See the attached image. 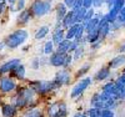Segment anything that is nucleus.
<instances>
[{"instance_id": "obj_1", "label": "nucleus", "mask_w": 125, "mask_h": 117, "mask_svg": "<svg viewBox=\"0 0 125 117\" xmlns=\"http://www.w3.org/2000/svg\"><path fill=\"white\" fill-rule=\"evenodd\" d=\"M36 96L35 91L31 89L29 85L26 86H18L16 91L14 92V97H13V105L19 110H28V108H33L34 107V99Z\"/></svg>"}, {"instance_id": "obj_41", "label": "nucleus", "mask_w": 125, "mask_h": 117, "mask_svg": "<svg viewBox=\"0 0 125 117\" xmlns=\"http://www.w3.org/2000/svg\"><path fill=\"white\" fill-rule=\"evenodd\" d=\"M80 44L78 41H75V40H71V42H70V49H69V54H73L76 49H78V46H79Z\"/></svg>"}, {"instance_id": "obj_36", "label": "nucleus", "mask_w": 125, "mask_h": 117, "mask_svg": "<svg viewBox=\"0 0 125 117\" xmlns=\"http://www.w3.org/2000/svg\"><path fill=\"white\" fill-rule=\"evenodd\" d=\"M40 57H35V59H33L31 60V62H30V67L33 69V70H39L40 69Z\"/></svg>"}, {"instance_id": "obj_4", "label": "nucleus", "mask_w": 125, "mask_h": 117, "mask_svg": "<svg viewBox=\"0 0 125 117\" xmlns=\"http://www.w3.org/2000/svg\"><path fill=\"white\" fill-rule=\"evenodd\" d=\"M34 18H43L53 11V3L48 0H33L29 6Z\"/></svg>"}, {"instance_id": "obj_39", "label": "nucleus", "mask_w": 125, "mask_h": 117, "mask_svg": "<svg viewBox=\"0 0 125 117\" xmlns=\"http://www.w3.org/2000/svg\"><path fill=\"white\" fill-rule=\"evenodd\" d=\"M100 117H115V113H114L113 110L104 108V110H101V115H100Z\"/></svg>"}, {"instance_id": "obj_18", "label": "nucleus", "mask_w": 125, "mask_h": 117, "mask_svg": "<svg viewBox=\"0 0 125 117\" xmlns=\"http://www.w3.org/2000/svg\"><path fill=\"white\" fill-rule=\"evenodd\" d=\"M124 63H125V55L124 54H119V55H116L115 57H114L113 60L109 61L108 66L110 69H119L120 66L124 65Z\"/></svg>"}, {"instance_id": "obj_33", "label": "nucleus", "mask_w": 125, "mask_h": 117, "mask_svg": "<svg viewBox=\"0 0 125 117\" xmlns=\"http://www.w3.org/2000/svg\"><path fill=\"white\" fill-rule=\"evenodd\" d=\"M95 14H96V11H95V9H94V8L88 9V10H86V14H85V16H84V20H83V23H81V24L88 23L89 20H91V19L94 18V15H95Z\"/></svg>"}, {"instance_id": "obj_52", "label": "nucleus", "mask_w": 125, "mask_h": 117, "mask_svg": "<svg viewBox=\"0 0 125 117\" xmlns=\"http://www.w3.org/2000/svg\"><path fill=\"white\" fill-rule=\"evenodd\" d=\"M1 103H3V102H1V99H0V105H1Z\"/></svg>"}, {"instance_id": "obj_15", "label": "nucleus", "mask_w": 125, "mask_h": 117, "mask_svg": "<svg viewBox=\"0 0 125 117\" xmlns=\"http://www.w3.org/2000/svg\"><path fill=\"white\" fill-rule=\"evenodd\" d=\"M50 33V26L49 25H41L39 26L36 30H35V34H34V39L36 41H40V40H43L45 39Z\"/></svg>"}, {"instance_id": "obj_38", "label": "nucleus", "mask_w": 125, "mask_h": 117, "mask_svg": "<svg viewBox=\"0 0 125 117\" xmlns=\"http://www.w3.org/2000/svg\"><path fill=\"white\" fill-rule=\"evenodd\" d=\"M125 6V1L124 0H115V1H114V9L115 10H118V11H120V10L123 9Z\"/></svg>"}, {"instance_id": "obj_37", "label": "nucleus", "mask_w": 125, "mask_h": 117, "mask_svg": "<svg viewBox=\"0 0 125 117\" xmlns=\"http://www.w3.org/2000/svg\"><path fill=\"white\" fill-rule=\"evenodd\" d=\"M73 61H74V59H73V55L71 54H66V56H65V62H64V69H69L70 66H71V63H73Z\"/></svg>"}, {"instance_id": "obj_51", "label": "nucleus", "mask_w": 125, "mask_h": 117, "mask_svg": "<svg viewBox=\"0 0 125 117\" xmlns=\"http://www.w3.org/2000/svg\"><path fill=\"white\" fill-rule=\"evenodd\" d=\"M48 1H50V3H53V1H54V0H48Z\"/></svg>"}, {"instance_id": "obj_43", "label": "nucleus", "mask_w": 125, "mask_h": 117, "mask_svg": "<svg viewBox=\"0 0 125 117\" xmlns=\"http://www.w3.org/2000/svg\"><path fill=\"white\" fill-rule=\"evenodd\" d=\"M8 11V3L6 1H0V16Z\"/></svg>"}, {"instance_id": "obj_46", "label": "nucleus", "mask_w": 125, "mask_h": 117, "mask_svg": "<svg viewBox=\"0 0 125 117\" xmlns=\"http://www.w3.org/2000/svg\"><path fill=\"white\" fill-rule=\"evenodd\" d=\"M15 1H16V0H6V3H8V9H9V10H11V11H14Z\"/></svg>"}, {"instance_id": "obj_24", "label": "nucleus", "mask_w": 125, "mask_h": 117, "mask_svg": "<svg viewBox=\"0 0 125 117\" xmlns=\"http://www.w3.org/2000/svg\"><path fill=\"white\" fill-rule=\"evenodd\" d=\"M79 25L80 24H74V25H71L69 26L66 30H65V39L68 40H74L75 35H76V31L79 29Z\"/></svg>"}, {"instance_id": "obj_11", "label": "nucleus", "mask_w": 125, "mask_h": 117, "mask_svg": "<svg viewBox=\"0 0 125 117\" xmlns=\"http://www.w3.org/2000/svg\"><path fill=\"white\" fill-rule=\"evenodd\" d=\"M0 112H1V117H18L19 115V110L13 103H1Z\"/></svg>"}, {"instance_id": "obj_50", "label": "nucleus", "mask_w": 125, "mask_h": 117, "mask_svg": "<svg viewBox=\"0 0 125 117\" xmlns=\"http://www.w3.org/2000/svg\"><path fill=\"white\" fill-rule=\"evenodd\" d=\"M120 52H125V41L123 42V45L120 46Z\"/></svg>"}, {"instance_id": "obj_28", "label": "nucleus", "mask_w": 125, "mask_h": 117, "mask_svg": "<svg viewBox=\"0 0 125 117\" xmlns=\"http://www.w3.org/2000/svg\"><path fill=\"white\" fill-rule=\"evenodd\" d=\"M118 14H119V11L118 10H115L114 8H111L109 11L105 14V18H106V21L109 24H113V23H115L116 21V19H118Z\"/></svg>"}, {"instance_id": "obj_21", "label": "nucleus", "mask_w": 125, "mask_h": 117, "mask_svg": "<svg viewBox=\"0 0 125 117\" xmlns=\"http://www.w3.org/2000/svg\"><path fill=\"white\" fill-rule=\"evenodd\" d=\"M101 91H103V92H106V93L111 95V96H115V97H116V86H115V82H114V81L106 82V83L103 86Z\"/></svg>"}, {"instance_id": "obj_3", "label": "nucleus", "mask_w": 125, "mask_h": 117, "mask_svg": "<svg viewBox=\"0 0 125 117\" xmlns=\"http://www.w3.org/2000/svg\"><path fill=\"white\" fill-rule=\"evenodd\" d=\"M28 85L39 96H45L50 92L59 90L54 80H34V81H30Z\"/></svg>"}, {"instance_id": "obj_9", "label": "nucleus", "mask_w": 125, "mask_h": 117, "mask_svg": "<svg viewBox=\"0 0 125 117\" xmlns=\"http://www.w3.org/2000/svg\"><path fill=\"white\" fill-rule=\"evenodd\" d=\"M33 14H31L30 9L25 8L24 10H21V11H19L18 16H16V25L19 27H24L25 25H28L31 20H33Z\"/></svg>"}, {"instance_id": "obj_48", "label": "nucleus", "mask_w": 125, "mask_h": 117, "mask_svg": "<svg viewBox=\"0 0 125 117\" xmlns=\"http://www.w3.org/2000/svg\"><path fill=\"white\" fill-rule=\"evenodd\" d=\"M73 117H88V116L85 113H83V112H76V113H74Z\"/></svg>"}, {"instance_id": "obj_6", "label": "nucleus", "mask_w": 125, "mask_h": 117, "mask_svg": "<svg viewBox=\"0 0 125 117\" xmlns=\"http://www.w3.org/2000/svg\"><path fill=\"white\" fill-rule=\"evenodd\" d=\"M18 82L11 76H1L0 77V93L3 95H10L14 93L18 89Z\"/></svg>"}, {"instance_id": "obj_22", "label": "nucleus", "mask_w": 125, "mask_h": 117, "mask_svg": "<svg viewBox=\"0 0 125 117\" xmlns=\"http://www.w3.org/2000/svg\"><path fill=\"white\" fill-rule=\"evenodd\" d=\"M110 31H111V29H110V24L109 23H106L105 25H103L101 27H99V41L101 42V41L105 40L108 37V35L110 34Z\"/></svg>"}, {"instance_id": "obj_12", "label": "nucleus", "mask_w": 125, "mask_h": 117, "mask_svg": "<svg viewBox=\"0 0 125 117\" xmlns=\"http://www.w3.org/2000/svg\"><path fill=\"white\" fill-rule=\"evenodd\" d=\"M53 10L55 11V23H61V20L64 19V16L69 11V9L65 6V4L62 1L56 3V5H55V8Z\"/></svg>"}, {"instance_id": "obj_26", "label": "nucleus", "mask_w": 125, "mask_h": 117, "mask_svg": "<svg viewBox=\"0 0 125 117\" xmlns=\"http://www.w3.org/2000/svg\"><path fill=\"white\" fill-rule=\"evenodd\" d=\"M59 105H60V101H55L53 103L49 105V107L46 110V113H48V117H55L56 113H58V110H59Z\"/></svg>"}, {"instance_id": "obj_23", "label": "nucleus", "mask_w": 125, "mask_h": 117, "mask_svg": "<svg viewBox=\"0 0 125 117\" xmlns=\"http://www.w3.org/2000/svg\"><path fill=\"white\" fill-rule=\"evenodd\" d=\"M85 35H86V42L91 45V44H94V42L99 41V29L95 27L94 30H91L90 33H88Z\"/></svg>"}, {"instance_id": "obj_49", "label": "nucleus", "mask_w": 125, "mask_h": 117, "mask_svg": "<svg viewBox=\"0 0 125 117\" xmlns=\"http://www.w3.org/2000/svg\"><path fill=\"white\" fill-rule=\"evenodd\" d=\"M6 46H5V42H4V40H1L0 41V52H3V50L5 49Z\"/></svg>"}, {"instance_id": "obj_34", "label": "nucleus", "mask_w": 125, "mask_h": 117, "mask_svg": "<svg viewBox=\"0 0 125 117\" xmlns=\"http://www.w3.org/2000/svg\"><path fill=\"white\" fill-rule=\"evenodd\" d=\"M26 8V1L25 0H16L15 1V5H14V11H21Z\"/></svg>"}, {"instance_id": "obj_40", "label": "nucleus", "mask_w": 125, "mask_h": 117, "mask_svg": "<svg viewBox=\"0 0 125 117\" xmlns=\"http://www.w3.org/2000/svg\"><path fill=\"white\" fill-rule=\"evenodd\" d=\"M98 101H100V92H95V93H93V96L90 99V105L94 106Z\"/></svg>"}, {"instance_id": "obj_16", "label": "nucleus", "mask_w": 125, "mask_h": 117, "mask_svg": "<svg viewBox=\"0 0 125 117\" xmlns=\"http://www.w3.org/2000/svg\"><path fill=\"white\" fill-rule=\"evenodd\" d=\"M110 70H111V69H110L109 66H104V67H101V69L95 73V76H94L93 80H95V81H98V82H101V81L108 80L109 76H110Z\"/></svg>"}, {"instance_id": "obj_42", "label": "nucleus", "mask_w": 125, "mask_h": 117, "mask_svg": "<svg viewBox=\"0 0 125 117\" xmlns=\"http://www.w3.org/2000/svg\"><path fill=\"white\" fill-rule=\"evenodd\" d=\"M104 4H105V0H93V8L94 9H100Z\"/></svg>"}, {"instance_id": "obj_8", "label": "nucleus", "mask_w": 125, "mask_h": 117, "mask_svg": "<svg viewBox=\"0 0 125 117\" xmlns=\"http://www.w3.org/2000/svg\"><path fill=\"white\" fill-rule=\"evenodd\" d=\"M20 63H21V59L19 57H14V59H9L5 62H3L0 65V76H4V75H9L11 73Z\"/></svg>"}, {"instance_id": "obj_32", "label": "nucleus", "mask_w": 125, "mask_h": 117, "mask_svg": "<svg viewBox=\"0 0 125 117\" xmlns=\"http://www.w3.org/2000/svg\"><path fill=\"white\" fill-rule=\"evenodd\" d=\"M85 115H86L88 117H100L101 110H99V108H96V107H90V108L85 112Z\"/></svg>"}, {"instance_id": "obj_27", "label": "nucleus", "mask_w": 125, "mask_h": 117, "mask_svg": "<svg viewBox=\"0 0 125 117\" xmlns=\"http://www.w3.org/2000/svg\"><path fill=\"white\" fill-rule=\"evenodd\" d=\"M90 67H91V65H90L89 62L84 63V65H83L81 67H79L78 71L75 72V77L76 79H83V77H84V75H86V73H88V71L90 70Z\"/></svg>"}, {"instance_id": "obj_14", "label": "nucleus", "mask_w": 125, "mask_h": 117, "mask_svg": "<svg viewBox=\"0 0 125 117\" xmlns=\"http://www.w3.org/2000/svg\"><path fill=\"white\" fill-rule=\"evenodd\" d=\"M9 76L14 77V79L18 80V81H24L25 77H26V69H25V66L23 65V63H20V65H19L11 73H9Z\"/></svg>"}, {"instance_id": "obj_53", "label": "nucleus", "mask_w": 125, "mask_h": 117, "mask_svg": "<svg viewBox=\"0 0 125 117\" xmlns=\"http://www.w3.org/2000/svg\"><path fill=\"white\" fill-rule=\"evenodd\" d=\"M0 1H6V0H0Z\"/></svg>"}, {"instance_id": "obj_25", "label": "nucleus", "mask_w": 125, "mask_h": 117, "mask_svg": "<svg viewBox=\"0 0 125 117\" xmlns=\"http://www.w3.org/2000/svg\"><path fill=\"white\" fill-rule=\"evenodd\" d=\"M54 51H55V45H54V42L51 41V40L46 41L45 44H44V46H43V55L50 56Z\"/></svg>"}, {"instance_id": "obj_2", "label": "nucleus", "mask_w": 125, "mask_h": 117, "mask_svg": "<svg viewBox=\"0 0 125 117\" xmlns=\"http://www.w3.org/2000/svg\"><path fill=\"white\" fill-rule=\"evenodd\" d=\"M29 39V31L24 27H18L16 30H14L13 33H10L5 39V46L10 50H15L18 47H21L24 44L28 42Z\"/></svg>"}, {"instance_id": "obj_20", "label": "nucleus", "mask_w": 125, "mask_h": 117, "mask_svg": "<svg viewBox=\"0 0 125 117\" xmlns=\"http://www.w3.org/2000/svg\"><path fill=\"white\" fill-rule=\"evenodd\" d=\"M70 42L71 40H68V39H64L59 45H56L55 47V51L60 52V54H69V49H70Z\"/></svg>"}, {"instance_id": "obj_44", "label": "nucleus", "mask_w": 125, "mask_h": 117, "mask_svg": "<svg viewBox=\"0 0 125 117\" xmlns=\"http://www.w3.org/2000/svg\"><path fill=\"white\" fill-rule=\"evenodd\" d=\"M62 3H64V4H65V6L70 10V9H73V6L75 5L76 0H62Z\"/></svg>"}, {"instance_id": "obj_29", "label": "nucleus", "mask_w": 125, "mask_h": 117, "mask_svg": "<svg viewBox=\"0 0 125 117\" xmlns=\"http://www.w3.org/2000/svg\"><path fill=\"white\" fill-rule=\"evenodd\" d=\"M85 54V46L84 45H79L78 49L73 52V59H74V61H79L80 59H83V56H84Z\"/></svg>"}, {"instance_id": "obj_54", "label": "nucleus", "mask_w": 125, "mask_h": 117, "mask_svg": "<svg viewBox=\"0 0 125 117\" xmlns=\"http://www.w3.org/2000/svg\"><path fill=\"white\" fill-rule=\"evenodd\" d=\"M124 1H125V0H124Z\"/></svg>"}, {"instance_id": "obj_31", "label": "nucleus", "mask_w": 125, "mask_h": 117, "mask_svg": "<svg viewBox=\"0 0 125 117\" xmlns=\"http://www.w3.org/2000/svg\"><path fill=\"white\" fill-rule=\"evenodd\" d=\"M86 10L85 8H80L78 11H74L75 13V23L76 24H81L83 23V20H84V16L86 14Z\"/></svg>"}, {"instance_id": "obj_35", "label": "nucleus", "mask_w": 125, "mask_h": 117, "mask_svg": "<svg viewBox=\"0 0 125 117\" xmlns=\"http://www.w3.org/2000/svg\"><path fill=\"white\" fill-rule=\"evenodd\" d=\"M85 35V29H84V25L83 24H80L79 25V29H78V31H76V35H75V37H74V40L75 41H80L81 40V37Z\"/></svg>"}, {"instance_id": "obj_45", "label": "nucleus", "mask_w": 125, "mask_h": 117, "mask_svg": "<svg viewBox=\"0 0 125 117\" xmlns=\"http://www.w3.org/2000/svg\"><path fill=\"white\" fill-rule=\"evenodd\" d=\"M83 8L85 9L93 8V0H83Z\"/></svg>"}, {"instance_id": "obj_30", "label": "nucleus", "mask_w": 125, "mask_h": 117, "mask_svg": "<svg viewBox=\"0 0 125 117\" xmlns=\"http://www.w3.org/2000/svg\"><path fill=\"white\" fill-rule=\"evenodd\" d=\"M68 105L64 102V101H60V105H59V110H58V113L55 117H68Z\"/></svg>"}, {"instance_id": "obj_19", "label": "nucleus", "mask_w": 125, "mask_h": 117, "mask_svg": "<svg viewBox=\"0 0 125 117\" xmlns=\"http://www.w3.org/2000/svg\"><path fill=\"white\" fill-rule=\"evenodd\" d=\"M21 117H44V112L43 110H40L38 107H33V108L25 110Z\"/></svg>"}, {"instance_id": "obj_7", "label": "nucleus", "mask_w": 125, "mask_h": 117, "mask_svg": "<svg viewBox=\"0 0 125 117\" xmlns=\"http://www.w3.org/2000/svg\"><path fill=\"white\" fill-rule=\"evenodd\" d=\"M53 80L55 81V83H56V86L59 87V90H60L62 86H66V85H69L70 81H71V73H70L69 69L61 67V70H58Z\"/></svg>"}, {"instance_id": "obj_13", "label": "nucleus", "mask_w": 125, "mask_h": 117, "mask_svg": "<svg viewBox=\"0 0 125 117\" xmlns=\"http://www.w3.org/2000/svg\"><path fill=\"white\" fill-rule=\"evenodd\" d=\"M65 39V29L60 26V27H54L53 34H51V41L54 42V45H59L60 42Z\"/></svg>"}, {"instance_id": "obj_47", "label": "nucleus", "mask_w": 125, "mask_h": 117, "mask_svg": "<svg viewBox=\"0 0 125 117\" xmlns=\"http://www.w3.org/2000/svg\"><path fill=\"white\" fill-rule=\"evenodd\" d=\"M114 1H115V0H105V4L108 5V10H110L114 6Z\"/></svg>"}, {"instance_id": "obj_17", "label": "nucleus", "mask_w": 125, "mask_h": 117, "mask_svg": "<svg viewBox=\"0 0 125 117\" xmlns=\"http://www.w3.org/2000/svg\"><path fill=\"white\" fill-rule=\"evenodd\" d=\"M74 24H76L75 23V13L73 11V10H69V11L66 13V15L64 16V19L61 20V25H62V27L66 30L69 26L74 25Z\"/></svg>"}, {"instance_id": "obj_5", "label": "nucleus", "mask_w": 125, "mask_h": 117, "mask_svg": "<svg viewBox=\"0 0 125 117\" xmlns=\"http://www.w3.org/2000/svg\"><path fill=\"white\" fill-rule=\"evenodd\" d=\"M93 83V79L86 76V77H83L80 79L75 85L74 87L71 89L70 91V99H76V97H80L83 93L85 92V90H88V87Z\"/></svg>"}, {"instance_id": "obj_10", "label": "nucleus", "mask_w": 125, "mask_h": 117, "mask_svg": "<svg viewBox=\"0 0 125 117\" xmlns=\"http://www.w3.org/2000/svg\"><path fill=\"white\" fill-rule=\"evenodd\" d=\"M65 56L66 54H60L58 51H54L49 57H48V61H49V65L53 66V67H56V69H60L64 66V62H65Z\"/></svg>"}]
</instances>
